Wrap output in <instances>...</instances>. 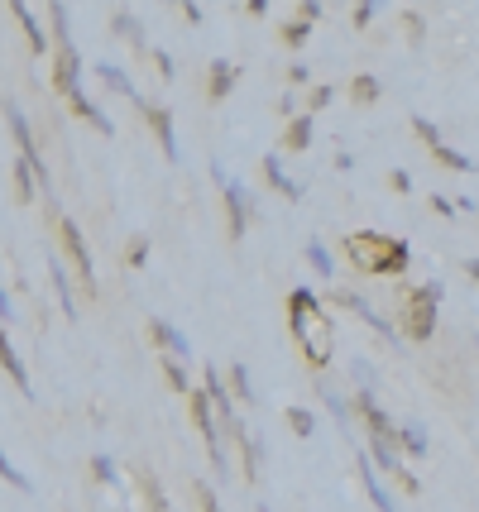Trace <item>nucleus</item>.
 Here are the masks:
<instances>
[{
	"label": "nucleus",
	"mask_w": 479,
	"mask_h": 512,
	"mask_svg": "<svg viewBox=\"0 0 479 512\" xmlns=\"http://www.w3.org/2000/svg\"><path fill=\"white\" fill-rule=\"evenodd\" d=\"M460 268H465V278H475V283H479V259H465Z\"/></svg>",
	"instance_id": "4d7b16f0"
},
{
	"label": "nucleus",
	"mask_w": 479,
	"mask_h": 512,
	"mask_svg": "<svg viewBox=\"0 0 479 512\" xmlns=\"http://www.w3.org/2000/svg\"><path fill=\"white\" fill-rule=\"evenodd\" d=\"M254 512H274V508H269V503H259V508H254Z\"/></svg>",
	"instance_id": "13d9d810"
},
{
	"label": "nucleus",
	"mask_w": 479,
	"mask_h": 512,
	"mask_svg": "<svg viewBox=\"0 0 479 512\" xmlns=\"http://www.w3.org/2000/svg\"><path fill=\"white\" fill-rule=\"evenodd\" d=\"M5 125H10V139H15V149L20 158H44L39 154V139H34V125H29V115L15 96H5Z\"/></svg>",
	"instance_id": "ddd939ff"
},
{
	"label": "nucleus",
	"mask_w": 479,
	"mask_h": 512,
	"mask_svg": "<svg viewBox=\"0 0 479 512\" xmlns=\"http://www.w3.org/2000/svg\"><path fill=\"white\" fill-rule=\"evenodd\" d=\"M92 479L96 484H106V489H120L125 484V474L115 465V455H92Z\"/></svg>",
	"instance_id": "2f4dec72"
},
{
	"label": "nucleus",
	"mask_w": 479,
	"mask_h": 512,
	"mask_svg": "<svg viewBox=\"0 0 479 512\" xmlns=\"http://www.w3.org/2000/svg\"><path fill=\"white\" fill-rule=\"evenodd\" d=\"M96 82H101L106 91H115V96H125V101H135V106L144 101L139 87L130 82V72H125V67H115V63H96Z\"/></svg>",
	"instance_id": "4be33fe9"
},
{
	"label": "nucleus",
	"mask_w": 479,
	"mask_h": 512,
	"mask_svg": "<svg viewBox=\"0 0 479 512\" xmlns=\"http://www.w3.org/2000/svg\"><path fill=\"white\" fill-rule=\"evenodd\" d=\"M159 364H163V383L178 393V398H192L197 393V383H192V374H187V364L183 359H173V355H159Z\"/></svg>",
	"instance_id": "cd10ccee"
},
{
	"label": "nucleus",
	"mask_w": 479,
	"mask_h": 512,
	"mask_svg": "<svg viewBox=\"0 0 479 512\" xmlns=\"http://www.w3.org/2000/svg\"><path fill=\"white\" fill-rule=\"evenodd\" d=\"M192 493H197V508H202V512H226V503L211 493V484H206V479H197V484H192Z\"/></svg>",
	"instance_id": "a19ab883"
},
{
	"label": "nucleus",
	"mask_w": 479,
	"mask_h": 512,
	"mask_svg": "<svg viewBox=\"0 0 479 512\" xmlns=\"http://www.w3.org/2000/svg\"><path fill=\"white\" fill-rule=\"evenodd\" d=\"M456 211H460V216H475L479 201H475V197H456Z\"/></svg>",
	"instance_id": "6e6d98bb"
},
{
	"label": "nucleus",
	"mask_w": 479,
	"mask_h": 512,
	"mask_svg": "<svg viewBox=\"0 0 479 512\" xmlns=\"http://www.w3.org/2000/svg\"><path fill=\"white\" fill-rule=\"evenodd\" d=\"M240 474H245V484H259V474H264V436H245V441H240Z\"/></svg>",
	"instance_id": "b1692460"
},
{
	"label": "nucleus",
	"mask_w": 479,
	"mask_h": 512,
	"mask_svg": "<svg viewBox=\"0 0 479 512\" xmlns=\"http://www.w3.org/2000/svg\"><path fill=\"white\" fill-rule=\"evenodd\" d=\"M403 24H408V44L412 48L427 44V20H422V10H403Z\"/></svg>",
	"instance_id": "ea45409f"
},
{
	"label": "nucleus",
	"mask_w": 479,
	"mask_h": 512,
	"mask_svg": "<svg viewBox=\"0 0 479 512\" xmlns=\"http://www.w3.org/2000/svg\"><path fill=\"white\" fill-rule=\"evenodd\" d=\"M317 312H326V302H321V297L307 288V283L288 288V321H293V316H317Z\"/></svg>",
	"instance_id": "c85d7f7f"
},
{
	"label": "nucleus",
	"mask_w": 479,
	"mask_h": 512,
	"mask_svg": "<svg viewBox=\"0 0 479 512\" xmlns=\"http://www.w3.org/2000/svg\"><path fill=\"white\" fill-rule=\"evenodd\" d=\"M10 178H15V201H20V206H29L34 197H44V187H39V173L29 168V158L15 154V163H10Z\"/></svg>",
	"instance_id": "5701e85b"
},
{
	"label": "nucleus",
	"mask_w": 479,
	"mask_h": 512,
	"mask_svg": "<svg viewBox=\"0 0 479 512\" xmlns=\"http://www.w3.org/2000/svg\"><path fill=\"white\" fill-rule=\"evenodd\" d=\"M68 106H72V115H77L82 125H92L96 134H106V139L115 134V120H111L106 111H101V106H96V101L87 96V91H77V96H68Z\"/></svg>",
	"instance_id": "412c9836"
},
{
	"label": "nucleus",
	"mask_w": 479,
	"mask_h": 512,
	"mask_svg": "<svg viewBox=\"0 0 479 512\" xmlns=\"http://www.w3.org/2000/svg\"><path fill=\"white\" fill-rule=\"evenodd\" d=\"M283 417H288V431H293V436H302V441H312V436H317V412H307V407H288Z\"/></svg>",
	"instance_id": "72a5a7b5"
},
{
	"label": "nucleus",
	"mask_w": 479,
	"mask_h": 512,
	"mask_svg": "<svg viewBox=\"0 0 479 512\" xmlns=\"http://www.w3.org/2000/svg\"><path fill=\"white\" fill-rule=\"evenodd\" d=\"M240 15H250V20H264V15H269V0H245V5H240Z\"/></svg>",
	"instance_id": "603ef678"
},
{
	"label": "nucleus",
	"mask_w": 479,
	"mask_h": 512,
	"mask_svg": "<svg viewBox=\"0 0 479 512\" xmlns=\"http://www.w3.org/2000/svg\"><path fill=\"white\" fill-rule=\"evenodd\" d=\"M355 474H360V489H365V498H369V508H374V512H403L398 503H393V493L384 489V479H379L374 460L365 455V446L355 450Z\"/></svg>",
	"instance_id": "1a4fd4ad"
},
{
	"label": "nucleus",
	"mask_w": 479,
	"mask_h": 512,
	"mask_svg": "<svg viewBox=\"0 0 479 512\" xmlns=\"http://www.w3.org/2000/svg\"><path fill=\"white\" fill-rule=\"evenodd\" d=\"M288 87H317V82H312V67L307 63H288Z\"/></svg>",
	"instance_id": "a18cd8bd"
},
{
	"label": "nucleus",
	"mask_w": 479,
	"mask_h": 512,
	"mask_svg": "<svg viewBox=\"0 0 479 512\" xmlns=\"http://www.w3.org/2000/svg\"><path fill=\"white\" fill-rule=\"evenodd\" d=\"M259 173H264V182H269V192H278L283 201H293L297 206V201L307 197V187L288 178V168H283V154H278V149H269V154L259 158Z\"/></svg>",
	"instance_id": "9b49d317"
},
{
	"label": "nucleus",
	"mask_w": 479,
	"mask_h": 512,
	"mask_svg": "<svg viewBox=\"0 0 479 512\" xmlns=\"http://www.w3.org/2000/svg\"><path fill=\"white\" fill-rule=\"evenodd\" d=\"M149 235H135V240H130V245H125V268H144L149 264Z\"/></svg>",
	"instance_id": "58836bf2"
},
{
	"label": "nucleus",
	"mask_w": 479,
	"mask_h": 512,
	"mask_svg": "<svg viewBox=\"0 0 479 512\" xmlns=\"http://www.w3.org/2000/svg\"><path fill=\"white\" fill-rule=\"evenodd\" d=\"M139 498H144V512H173V508H168V493H163V484L149 474V469H139Z\"/></svg>",
	"instance_id": "7c9ffc66"
},
{
	"label": "nucleus",
	"mask_w": 479,
	"mask_h": 512,
	"mask_svg": "<svg viewBox=\"0 0 479 512\" xmlns=\"http://www.w3.org/2000/svg\"><path fill=\"white\" fill-rule=\"evenodd\" d=\"M432 211L441 216V221H456V216H460V211H456V201H451V197H441V192H432Z\"/></svg>",
	"instance_id": "de8ad7c7"
},
{
	"label": "nucleus",
	"mask_w": 479,
	"mask_h": 512,
	"mask_svg": "<svg viewBox=\"0 0 479 512\" xmlns=\"http://www.w3.org/2000/svg\"><path fill=\"white\" fill-rule=\"evenodd\" d=\"M5 15H10V20L24 29V44H29V53H34V58H48V53H53V34H48L44 24H39V15H34L29 5L10 0V5H5Z\"/></svg>",
	"instance_id": "9d476101"
},
{
	"label": "nucleus",
	"mask_w": 479,
	"mask_h": 512,
	"mask_svg": "<svg viewBox=\"0 0 479 512\" xmlns=\"http://www.w3.org/2000/svg\"><path fill=\"white\" fill-rule=\"evenodd\" d=\"M48 34H53V53H58V48H77L72 44V10L58 5V0L48 5Z\"/></svg>",
	"instance_id": "bb28decb"
},
{
	"label": "nucleus",
	"mask_w": 479,
	"mask_h": 512,
	"mask_svg": "<svg viewBox=\"0 0 479 512\" xmlns=\"http://www.w3.org/2000/svg\"><path fill=\"white\" fill-rule=\"evenodd\" d=\"M235 87H240V63L211 58V67H206V101H226Z\"/></svg>",
	"instance_id": "f3484780"
},
{
	"label": "nucleus",
	"mask_w": 479,
	"mask_h": 512,
	"mask_svg": "<svg viewBox=\"0 0 479 512\" xmlns=\"http://www.w3.org/2000/svg\"><path fill=\"white\" fill-rule=\"evenodd\" d=\"M48 283H53V297H58V312L68 316V321H77V297H72V273H68V264H63V259H58V254H53V259H48Z\"/></svg>",
	"instance_id": "6ab92c4d"
},
{
	"label": "nucleus",
	"mask_w": 479,
	"mask_h": 512,
	"mask_svg": "<svg viewBox=\"0 0 479 512\" xmlns=\"http://www.w3.org/2000/svg\"><path fill=\"white\" fill-rule=\"evenodd\" d=\"M432 158L441 163V168H451V173H475V158L460 154L456 144H441V149H432Z\"/></svg>",
	"instance_id": "473e14b6"
},
{
	"label": "nucleus",
	"mask_w": 479,
	"mask_h": 512,
	"mask_svg": "<svg viewBox=\"0 0 479 512\" xmlns=\"http://www.w3.org/2000/svg\"><path fill=\"white\" fill-rule=\"evenodd\" d=\"M58 240H63V254H68V264L77 268V278H82V288L96 297V264H92V249H87V235H82V225L72 221V216H63L58 221Z\"/></svg>",
	"instance_id": "39448f33"
},
{
	"label": "nucleus",
	"mask_w": 479,
	"mask_h": 512,
	"mask_svg": "<svg viewBox=\"0 0 479 512\" xmlns=\"http://www.w3.org/2000/svg\"><path fill=\"white\" fill-rule=\"evenodd\" d=\"M350 383H355V388H379V379H374V364H369L365 355L350 359Z\"/></svg>",
	"instance_id": "4c0bfd02"
},
{
	"label": "nucleus",
	"mask_w": 479,
	"mask_h": 512,
	"mask_svg": "<svg viewBox=\"0 0 479 512\" xmlns=\"http://www.w3.org/2000/svg\"><path fill=\"white\" fill-rule=\"evenodd\" d=\"M111 34L120 39V44L135 48L139 58H154V48H149V39H144V24H139V15H130L125 5H115L111 10Z\"/></svg>",
	"instance_id": "dca6fc26"
},
{
	"label": "nucleus",
	"mask_w": 479,
	"mask_h": 512,
	"mask_svg": "<svg viewBox=\"0 0 479 512\" xmlns=\"http://www.w3.org/2000/svg\"><path fill=\"white\" fill-rule=\"evenodd\" d=\"M398 489H403V493H412V498H417V493H422V479H417V474H412V469L403 465V474H398Z\"/></svg>",
	"instance_id": "3c124183"
},
{
	"label": "nucleus",
	"mask_w": 479,
	"mask_h": 512,
	"mask_svg": "<svg viewBox=\"0 0 479 512\" xmlns=\"http://www.w3.org/2000/svg\"><path fill=\"white\" fill-rule=\"evenodd\" d=\"M331 101H336V87H331V82H317V87L307 91V106H302V111H307V115H317V111H326Z\"/></svg>",
	"instance_id": "e433bc0d"
},
{
	"label": "nucleus",
	"mask_w": 479,
	"mask_h": 512,
	"mask_svg": "<svg viewBox=\"0 0 479 512\" xmlns=\"http://www.w3.org/2000/svg\"><path fill=\"white\" fill-rule=\"evenodd\" d=\"M388 187H393L398 197H408V192H412V173H408V168H388Z\"/></svg>",
	"instance_id": "49530a36"
},
{
	"label": "nucleus",
	"mask_w": 479,
	"mask_h": 512,
	"mask_svg": "<svg viewBox=\"0 0 479 512\" xmlns=\"http://www.w3.org/2000/svg\"><path fill=\"white\" fill-rule=\"evenodd\" d=\"M149 63L159 67L163 82H173V77H178V63H173V53H168V48H154V58H149Z\"/></svg>",
	"instance_id": "c03bdc74"
},
{
	"label": "nucleus",
	"mask_w": 479,
	"mask_h": 512,
	"mask_svg": "<svg viewBox=\"0 0 479 512\" xmlns=\"http://www.w3.org/2000/svg\"><path fill=\"white\" fill-rule=\"evenodd\" d=\"M139 115H144V125L154 130V139H159V149L168 163H178L183 158V149H178V130H173V111L168 106H159V101H139Z\"/></svg>",
	"instance_id": "0eeeda50"
},
{
	"label": "nucleus",
	"mask_w": 479,
	"mask_h": 512,
	"mask_svg": "<svg viewBox=\"0 0 479 512\" xmlns=\"http://www.w3.org/2000/svg\"><path fill=\"white\" fill-rule=\"evenodd\" d=\"M312 388H317V398H321V407L331 412V422H336V431H341L345 441H355V398H345V393H336L326 379H312Z\"/></svg>",
	"instance_id": "6e6552de"
},
{
	"label": "nucleus",
	"mask_w": 479,
	"mask_h": 512,
	"mask_svg": "<svg viewBox=\"0 0 479 512\" xmlns=\"http://www.w3.org/2000/svg\"><path fill=\"white\" fill-rule=\"evenodd\" d=\"M345 254L365 278H403L412 268V245L388 230H355L345 235Z\"/></svg>",
	"instance_id": "f257e3e1"
},
{
	"label": "nucleus",
	"mask_w": 479,
	"mask_h": 512,
	"mask_svg": "<svg viewBox=\"0 0 479 512\" xmlns=\"http://www.w3.org/2000/svg\"><path fill=\"white\" fill-rule=\"evenodd\" d=\"M331 302H336V312L355 316V321H365V326H369L374 335H379L384 345H393V350L403 345V331H398V326H393V321H388V316L379 312L374 302H369L365 292H355V288H336V292H331Z\"/></svg>",
	"instance_id": "20e7f679"
},
{
	"label": "nucleus",
	"mask_w": 479,
	"mask_h": 512,
	"mask_svg": "<svg viewBox=\"0 0 479 512\" xmlns=\"http://www.w3.org/2000/svg\"><path fill=\"white\" fill-rule=\"evenodd\" d=\"M321 15H326V5H321V0H302V5H297V20H307V24H317Z\"/></svg>",
	"instance_id": "8fccbe9b"
},
{
	"label": "nucleus",
	"mask_w": 479,
	"mask_h": 512,
	"mask_svg": "<svg viewBox=\"0 0 479 512\" xmlns=\"http://www.w3.org/2000/svg\"><path fill=\"white\" fill-rule=\"evenodd\" d=\"M0 326H5V331L15 326V292H10V288L0 292Z\"/></svg>",
	"instance_id": "09e8293b"
},
{
	"label": "nucleus",
	"mask_w": 479,
	"mask_h": 512,
	"mask_svg": "<svg viewBox=\"0 0 479 512\" xmlns=\"http://www.w3.org/2000/svg\"><path fill=\"white\" fill-rule=\"evenodd\" d=\"M278 39H283V48H293V53H297V48H307V39H312V24L293 15V20H283Z\"/></svg>",
	"instance_id": "f704fd0d"
},
{
	"label": "nucleus",
	"mask_w": 479,
	"mask_h": 512,
	"mask_svg": "<svg viewBox=\"0 0 479 512\" xmlns=\"http://www.w3.org/2000/svg\"><path fill=\"white\" fill-rule=\"evenodd\" d=\"M293 326V340L297 350H302V359L317 369V374H326L331 369V355H336V326H331V312H317V316H293L288 321Z\"/></svg>",
	"instance_id": "7ed1b4c3"
},
{
	"label": "nucleus",
	"mask_w": 479,
	"mask_h": 512,
	"mask_svg": "<svg viewBox=\"0 0 479 512\" xmlns=\"http://www.w3.org/2000/svg\"><path fill=\"white\" fill-rule=\"evenodd\" d=\"M0 479H5L10 489H20V493H29V489H34V484H29V474H20V469L10 465V460H0Z\"/></svg>",
	"instance_id": "37998d69"
},
{
	"label": "nucleus",
	"mask_w": 479,
	"mask_h": 512,
	"mask_svg": "<svg viewBox=\"0 0 479 512\" xmlns=\"http://www.w3.org/2000/svg\"><path fill=\"white\" fill-rule=\"evenodd\" d=\"M317 144V115H297V120H288L283 125V134H278V154H307Z\"/></svg>",
	"instance_id": "2eb2a0df"
},
{
	"label": "nucleus",
	"mask_w": 479,
	"mask_h": 512,
	"mask_svg": "<svg viewBox=\"0 0 479 512\" xmlns=\"http://www.w3.org/2000/svg\"><path fill=\"white\" fill-rule=\"evenodd\" d=\"M441 278H427V283H412L403 292V302H398V321H403V340L412 345H427L436 335V321H441Z\"/></svg>",
	"instance_id": "f03ea898"
},
{
	"label": "nucleus",
	"mask_w": 479,
	"mask_h": 512,
	"mask_svg": "<svg viewBox=\"0 0 479 512\" xmlns=\"http://www.w3.org/2000/svg\"><path fill=\"white\" fill-rule=\"evenodd\" d=\"M144 331H149V340H154V350H159V355H173V359H192V340H187L183 331H178V326H173V321H163V316H149V326H144Z\"/></svg>",
	"instance_id": "f8f14e48"
},
{
	"label": "nucleus",
	"mask_w": 479,
	"mask_h": 512,
	"mask_svg": "<svg viewBox=\"0 0 479 512\" xmlns=\"http://www.w3.org/2000/svg\"><path fill=\"white\" fill-rule=\"evenodd\" d=\"M398 446L408 460H427L432 455V431L417 422V417H398Z\"/></svg>",
	"instance_id": "a211bd4d"
},
{
	"label": "nucleus",
	"mask_w": 479,
	"mask_h": 512,
	"mask_svg": "<svg viewBox=\"0 0 479 512\" xmlns=\"http://www.w3.org/2000/svg\"><path fill=\"white\" fill-rule=\"evenodd\" d=\"M221 201H226V235L230 245H240L245 240V230H250V216H254V201H250V187L240 178H230L221 187Z\"/></svg>",
	"instance_id": "423d86ee"
},
{
	"label": "nucleus",
	"mask_w": 479,
	"mask_h": 512,
	"mask_svg": "<svg viewBox=\"0 0 479 512\" xmlns=\"http://www.w3.org/2000/svg\"><path fill=\"white\" fill-rule=\"evenodd\" d=\"M53 87H58V96H77L82 87V53L77 48H58L53 53Z\"/></svg>",
	"instance_id": "4468645a"
},
{
	"label": "nucleus",
	"mask_w": 479,
	"mask_h": 512,
	"mask_svg": "<svg viewBox=\"0 0 479 512\" xmlns=\"http://www.w3.org/2000/svg\"><path fill=\"white\" fill-rule=\"evenodd\" d=\"M412 134H417V139L427 144V154L446 144V139H441V130H436V125H432V120H427V115H412Z\"/></svg>",
	"instance_id": "c9c22d12"
},
{
	"label": "nucleus",
	"mask_w": 479,
	"mask_h": 512,
	"mask_svg": "<svg viewBox=\"0 0 479 512\" xmlns=\"http://www.w3.org/2000/svg\"><path fill=\"white\" fill-rule=\"evenodd\" d=\"M374 20H379V5H374V0H365V5H350V24H355V29H369Z\"/></svg>",
	"instance_id": "79ce46f5"
},
{
	"label": "nucleus",
	"mask_w": 479,
	"mask_h": 512,
	"mask_svg": "<svg viewBox=\"0 0 479 512\" xmlns=\"http://www.w3.org/2000/svg\"><path fill=\"white\" fill-rule=\"evenodd\" d=\"M0 364H5V379L20 388V398H34V383H29V364L20 359V350H15L10 331H5V340H0Z\"/></svg>",
	"instance_id": "aec40b11"
},
{
	"label": "nucleus",
	"mask_w": 479,
	"mask_h": 512,
	"mask_svg": "<svg viewBox=\"0 0 479 512\" xmlns=\"http://www.w3.org/2000/svg\"><path fill=\"white\" fill-rule=\"evenodd\" d=\"M226 383H230V393H235L240 407H254V402H259V393H254V383H250V364H230Z\"/></svg>",
	"instance_id": "c756f323"
},
{
	"label": "nucleus",
	"mask_w": 479,
	"mask_h": 512,
	"mask_svg": "<svg viewBox=\"0 0 479 512\" xmlns=\"http://www.w3.org/2000/svg\"><path fill=\"white\" fill-rule=\"evenodd\" d=\"M345 91H350V101H355V106L365 111V106H374V101L384 96V82H379L374 72H355V77L345 82Z\"/></svg>",
	"instance_id": "a878e982"
},
{
	"label": "nucleus",
	"mask_w": 479,
	"mask_h": 512,
	"mask_svg": "<svg viewBox=\"0 0 479 512\" xmlns=\"http://www.w3.org/2000/svg\"><path fill=\"white\" fill-rule=\"evenodd\" d=\"M336 173H355V154H350V149L336 154Z\"/></svg>",
	"instance_id": "864d4df0"
},
{
	"label": "nucleus",
	"mask_w": 479,
	"mask_h": 512,
	"mask_svg": "<svg viewBox=\"0 0 479 512\" xmlns=\"http://www.w3.org/2000/svg\"><path fill=\"white\" fill-rule=\"evenodd\" d=\"M183 20H187V24H202L206 10H202V5H183Z\"/></svg>",
	"instance_id": "5fc2aeb1"
},
{
	"label": "nucleus",
	"mask_w": 479,
	"mask_h": 512,
	"mask_svg": "<svg viewBox=\"0 0 479 512\" xmlns=\"http://www.w3.org/2000/svg\"><path fill=\"white\" fill-rule=\"evenodd\" d=\"M302 259H307V268H312L317 278H326V283L336 278V254L326 249V240H321V235H312V240L302 245Z\"/></svg>",
	"instance_id": "393cba45"
}]
</instances>
